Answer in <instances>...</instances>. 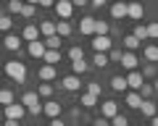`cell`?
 Segmentation results:
<instances>
[{"label":"cell","mask_w":158,"mask_h":126,"mask_svg":"<svg viewBox=\"0 0 158 126\" xmlns=\"http://www.w3.org/2000/svg\"><path fill=\"white\" fill-rule=\"evenodd\" d=\"M21 105L27 108V113H32V116L42 113V105H40V95L37 92H27V95L21 97Z\"/></svg>","instance_id":"2"},{"label":"cell","mask_w":158,"mask_h":126,"mask_svg":"<svg viewBox=\"0 0 158 126\" xmlns=\"http://www.w3.org/2000/svg\"><path fill=\"white\" fill-rule=\"evenodd\" d=\"M27 3H32V6H37V0H27Z\"/></svg>","instance_id":"49"},{"label":"cell","mask_w":158,"mask_h":126,"mask_svg":"<svg viewBox=\"0 0 158 126\" xmlns=\"http://www.w3.org/2000/svg\"><path fill=\"white\" fill-rule=\"evenodd\" d=\"M79 84H82V81H79V76H77V74L66 76V79L61 81V87H63V89H69V92H77V89H79Z\"/></svg>","instance_id":"11"},{"label":"cell","mask_w":158,"mask_h":126,"mask_svg":"<svg viewBox=\"0 0 158 126\" xmlns=\"http://www.w3.org/2000/svg\"><path fill=\"white\" fill-rule=\"evenodd\" d=\"M121 53H124V50H118V47H111V50H108L106 55H108V61H111V63H118V58H121Z\"/></svg>","instance_id":"36"},{"label":"cell","mask_w":158,"mask_h":126,"mask_svg":"<svg viewBox=\"0 0 158 126\" xmlns=\"http://www.w3.org/2000/svg\"><path fill=\"white\" fill-rule=\"evenodd\" d=\"M61 110H63V105H61V103H56V100H48V103L42 105V113H45V116H50V118L61 116Z\"/></svg>","instance_id":"7"},{"label":"cell","mask_w":158,"mask_h":126,"mask_svg":"<svg viewBox=\"0 0 158 126\" xmlns=\"http://www.w3.org/2000/svg\"><path fill=\"white\" fill-rule=\"evenodd\" d=\"M53 8H56V13H58V18H71V13H74V6H71V0H58V3H53Z\"/></svg>","instance_id":"3"},{"label":"cell","mask_w":158,"mask_h":126,"mask_svg":"<svg viewBox=\"0 0 158 126\" xmlns=\"http://www.w3.org/2000/svg\"><path fill=\"white\" fill-rule=\"evenodd\" d=\"M19 13H21L24 18H32V16H34V6H32V3H24V6H21V11H19Z\"/></svg>","instance_id":"37"},{"label":"cell","mask_w":158,"mask_h":126,"mask_svg":"<svg viewBox=\"0 0 158 126\" xmlns=\"http://www.w3.org/2000/svg\"><path fill=\"white\" fill-rule=\"evenodd\" d=\"M108 32H111L108 21H98V18H95V34H108Z\"/></svg>","instance_id":"34"},{"label":"cell","mask_w":158,"mask_h":126,"mask_svg":"<svg viewBox=\"0 0 158 126\" xmlns=\"http://www.w3.org/2000/svg\"><path fill=\"white\" fill-rule=\"evenodd\" d=\"M37 95H40V97H50V95H53V84H48V81H45V84H40L37 87Z\"/></svg>","instance_id":"32"},{"label":"cell","mask_w":158,"mask_h":126,"mask_svg":"<svg viewBox=\"0 0 158 126\" xmlns=\"http://www.w3.org/2000/svg\"><path fill=\"white\" fill-rule=\"evenodd\" d=\"M40 79H42V81H53V79H56V66L45 63V66L40 69Z\"/></svg>","instance_id":"17"},{"label":"cell","mask_w":158,"mask_h":126,"mask_svg":"<svg viewBox=\"0 0 158 126\" xmlns=\"http://www.w3.org/2000/svg\"><path fill=\"white\" fill-rule=\"evenodd\" d=\"M6 126H19V121H16V118H8V121H6Z\"/></svg>","instance_id":"48"},{"label":"cell","mask_w":158,"mask_h":126,"mask_svg":"<svg viewBox=\"0 0 158 126\" xmlns=\"http://www.w3.org/2000/svg\"><path fill=\"white\" fill-rule=\"evenodd\" d=\"M145 34H148V40H156V37H158V24H148Z\"/></svg>","instance_id":"38"},{"label":"cell","mask_w":158,"mask_h":126,"mask_svg":"<svg viewBox=\"0 0 158 126\" xmlns=\"http://www.w3.org/2000/svg\"><path fill=\"white\" fill-rule=\"evenodd\" d=\"M24 116H27V108H24V105H19L16 100L6 105V118H16V121H21Z\"/></svg>","instance_id":"4"},{"label":"cell","mask_w":158,"mask_h":126,"mask_svg":"<svg viewBox=\"0 0 158 126\" xmlns=\"http://www.w3.org/2000/svg\"><path fill=\"white\" fill-rule=\"evenodd\" d=\"M11 26H13V18L8 13H0V29L3 32H11Z\"/></svg>","instance_id":"28"},{"label":"cell","mask_w":158,"mask_h":126,"mask_svg":"<svg viewBox=\"0 0 158 126\" xmlns=\"http://www.w3.org/2000/svg\"><path fill=\"white\" fill-rule=\"evenodd\" d=\"M92 47H95V53H108L113 47V42H111V37H108V34H95Z\"/></svg>","instance_id":"5"},{"label":"cell","mask_w":158,"mask_h":126,"mask_svg":"<svg viewBox=\"0 0 158 126\" xmlns=\"http://www.w3.org/2000/svg\"><path fill=\"white\" fill-rule=\"evenodd\" d=\"M118 63H121V66H124L127 71H135L140 61H137V55H135L132 50H124V53H121V58H118Z\"/></svg>","instance_id":"6"},{"label":"cell","mask_w":158,"mask_h":126,"mask_svg":"<svg viewBox=\"0 0 158 126\" xmlns=\"http://www.w3.org/2000/svg\"><path fill=\"white\" fill-rule=\"evenodd\" d=\"M82 105H85V108H95L98 97H95V95H90V92H85V95H82Z\"/></svg>","instance_id":"29"},{"label":"cell","mask_w":158,"mask_h":126,"mask_svg":"<svg viewBox=\"0 0 158 126\" xmlns=\"http://www.w3.org/2000/svg\"><path fill=\"white\" fill-rule=\"evenodd\" d=\"M53 3L56 0H37V6H42V8H53Z\"/></svg>","instance_id":"44"},{"label":"cell","mask_w":158,"mask_h":126,"mask_svg":"<svg viewBox=\"0 0 158 126\" xmlns=\"http://www.w3.org/2000/svg\"><path fill=\"white\" fill-rule=\"evenodd\" d=\"M40 34H45V37H50V34H56V21H42L40 24Z\"/></svg>","instance_id":"24"},{"label":"cell","mask_w":158,"mask_h":126,"mask_svg":"<svg viewBox=\"0 0 158 126\" xmlns=\"http://www.w3.org/2000/svg\"><path fill=\"white\" fill-rule=\"evenodd\" d=\"M24 40H27V42H32V40H37V37H40V29H37V24H27V26H24Z\"/></svg>","instance_id":"18"},{"label":"cell","mask_w":158,"mask_h":126,"mask_svg":"<svg viewBox=\"0 0 158 126\" xmlns=\"http://www.w3.org/2000/svg\"><path fill=\"white\" fill-rule=\"evenodd\" d=\"M42 61L50 63V66L61 63V50H48V47H45V53H42Z\"/></svg>","instance_id":"16"},{"label":"cell","mask_w":158,"mask_h":126,"mask_svg":"<svg viewBox=\"0 0 158 126\" xmlns=\"http://www.w3.org/2000/svg\"><path fill=\"white\" fill-rule=\"evenodd\" d=\"M108 121H111V126H129V118L121 116V113H116L113 118H108Z\"/></svg>","instance_id":"30"},{"label":"cell","mask_w":158,"mask_h":126,"mask_svg":"<svg viewBox=\"0 0 158 126\" xmlns=\"http://www.w3.org/2000/svg\"><path fill=\"white\" fill-rule=\"evenodd\" d=\"M42 53H45V45H42L40 40L29 42V55H32V58H42Z\"/></svg>","instance_id":"20"},{"label":"cell","mask_w":158,"mask_h":126,"mask_svg":"<svg viewBox=\"0 0 158 126\" xmlns=\"http://www.w3.org/2000/svg\"><path fill=\"white\" fill-rule=\"evenodd\" d=\"M71 6L74 8H85V6H90V0H71Z\"/></svg>","instance_id":"42"},{"label":"cell","mask_w":158,"mask_h":126,"mask_svg":"<svg viewBox=\"0 0 158 126\" xmlns=\"http://www.w3.org/2000/svg\"><path fill=\"white\" fill-rule=\"evenodd\" d=\"M61 40H63V37L50 34V37H45V42H42V45H45L48 50H61Z\"/></svg>","instance_id":"21"},{"label":"cell","mask_w":158,"mask_h":126,"mask_svg":"<svg viewBox=\"0 0 158 126\" xmlns=\"http://www.w3.org/2000/svg\"><path fill=\"white\" fill-rule=\"evenodd\" d=\"M13 92L11 89H0V105H8V103H13Z\"/></svg>","instance_id":"31"},{"label":"cell","mask_w":158,"mask_h":126,"mask_svg":"<svg viewBox=\"0 0 158 126\" xmlns=\"http://www.w3.org/2000/svg\"><path fill=\"white\" fill-rule=\"evenodd\" d=\"M145 74H148V76H153V74H156V66H153V63H150V66H145Z\"/></svg>","instance_id":"46"},{"label":"cell","mask_w":158,"mask_h":126,"mask_svg":"<svg viewBox=\"0 0 158 126\" xmlns=\"http://www.w3.org/2000/svg\"><path fill=\"white\" fill-rule=\"evenodd\" d=\"M124 79H127V87H132V89H140V84H142V74H140V71H129V76H124Z\"/></svg>","instance_id":"10"},{"label":"cell","mask_w":158,"mask_h":126,"mask_svg":"<svg viewBox=\"0 0 158 126\" xmlns=\"http://www.w3.org/2000/svg\"><path fill=\"white\" fill-rule=\"evenodd\" d=\"M100 113H103V116H106V118H113V116H116V113H118V105H116V103H113V100H106V103H103V105H100Z\"/></svg>","instance_id":"12"},{"label":"cell","mask_w":158,"mask_h":126,"mask_svg":"<svg viewBox=\"0 0 158 126\" xmlns=\"http://www.w3.org/2000/svg\"><path fill=\"white\" fill-rule=\"evenodd\" d=\"M56 34H58V37H69V34H71V24H69L66 18L56 21Z\"/></svg>","instance_id":"19"},{"label":"cell","mask_w":158,"mask_h":126,"mask_svg":"<svg viewBox=\"0 0 158 126\" xmlns=\"http://www.w3.org/2000/svg\"><path fill=\"white\" fill-rule=\"evenodd\" d=\"M111 16L113 18H124L127 16V3L124 0H116V3L111 6Z\"/></svg>","instance_id":"15"},{"label":"cell","mask_w":158,"mask_h":126,"mask_svg":"<svg viewBox=\"0 0 158 126\" xmlns=\"http://www.w3.org/2000/svg\"><path fill=\"white\" fill-rule=\"evenodd\" d=\"M142 58H145L148 63H156V61H158V47H156V45H148L145 50H142Z\"/></svg>","instance_id":"23"},{"label":"cell","mask_w":158,"mask_h":126,"mask_svg":"<svg viewBox=\"0 0 158 126\" xmlns=\"http://www.w3.org/2000/svg\"><path fill=\"white\" fill-rule=\"evenodd\" d=\"M71 71L77 76H82V74H87V71H90V63L85 61V58H79V61H71Z\"/></svg>","instance_id":"14"},{"label":"cell","mask_w":158,"mask_h":126,"mask_svg":"<svg viewBox=\"0 0 158 126\" xmlns=\"http://www.w3.org/2000/svg\"><path fill=\"white\" fill-rule=\"evenodd\" d=\"M21 6H24L21 0H11V3H8V11H11V13H19V11H21Z\"/></svg>","instance_id":"41"},{"label":"cell","mask_w":158,"mask_h":126,"mask_svg":"<svg viewBox=\"0 0 158 126\" xmlns=\"http://www.w3.org/2000/svg\"><path fill=\"white\" fill-rule=\"evenodd\" d=\"M69 58H71V61H79V58H85V50H82V47H79V45L69 47Z\"/></svg>","instance_id":"33"},{"label":"cell","mask_w":158,"mask_h":126,"mask_svg":"<svg viewBox=\"0 0 158 126\" xmlns=\"http://www.w3.org/2000/svg\"><path fill=\"white\" fill-rule=\"evenodd\" d=\"M137 95H140V97H150L153 95V84H145V81H142L140 89H137Z\"/></svg>","instance_id":"35"},{"label":"cell","mask_w":158,"mask_h":126,"mask_svg":"<svg viewBox=\"0 0 158 126\" xmlns=\"http://www.w3.org/2000/svg\"><path fill=\"white\" fill-rule=\"evenodd\" d=\"M111 89L113 92H127V89H129V87H127V79H124V76H113V79H111Z\"/></svg>","instance_id":"22"},{"label":"cell","mask_w":158,"mask_h":126,"mask_svg":"<svg viewBox=\"0 0 158 126\" xmlns=\"http://www.w3.org/2000/svg\"><path fill=\"white\" fill-rule=\"evenodd\" d=\"M79 34H95V18L92 16H85L79 21Z\"/></svg>","instance_id":"8"},{"label":"cell","mask_w":158,"mask_h":126,"mask_svg":"<svg viewBox=\"0 0 158 126\" xmlns=\"http://www.w3.org/2000/svg\"><path fill=\"white\" fill-rule=\"evenodd\" d=\"M127 16L129 18H142V3H137V0H132V3H127Z\"/></svg>","instance_id":"9"},{"label":"cell","mask_w":158,"mask_h":126,"mask_svg":"<svg viewBox=\"0 0 158 126\" xmlns=\"http://www.w3.org/2000/svg\"><path fill=\"white\" fill-rule=\"evenodd\" d=\"M90 6H95V8H100V6H106V0H90Z\"/></svg>","instance_id":"47"},{"label":"cell","mask_w":158,"mask_h":126,"mask_svg":"<svg viewBox=\"0 0 158 126\" xmlns=\"http://www.w3.org/2000/svg\"><path fill=\"white\" fill-rule=\"evenodd\" d=\"M140 103H142V97L137 92H127V105H129V108H140Z\"/></svg>","instance_id":"26"},{"label":"cell","mask_w":158,"mask_h":126,"mask_svg":"<svg viewBox=\"0 0 158 126\" xmlns=\"http://www.w3.org/2000/svg\"><path fill=\"white\" fill-rule=\"evenodd\" d=\"M87 92H90V95H95V97H100V92H103V87L98 84V81H90V84H87Z\"/></svg>","instance_id":"39"},{"label":"cell","mask_w":158,"mask_h":126,"mask_svg":"<svg viewBox=\"0 0 158 126\" xmlns=\"http://www.w3.org/2000/svg\"><path fill=\"white\" fill-rule=\"evenodd\" d=\"M92 63H95L98 69H106V66H108L111 61H108V55H106V53H95V58H92Z\"/></svg>","instance_id":"27"},{"label":"cell","mask_w":158,"mask_h":126,"mask_svg":"<svg viewBox=\"0 0 158 126\" xmlns=\"http://www.w3.org/2000/svg\"><path fill=\"white\" fill-rule=\"evenodd\" d=\"M50 126H66V124H63V121H61V116H56V118L50 121Z\"/></svg>","instance_id":"45"},{"label":"cell","mask_w":158,"mask_h":126,"mask_svg":"<svg viewBox=\"0 0 158 126\" xmlns=\"http://www.w3.org/2000/svg\"><path fill=\"white\" fill-rule=\"evenodd\" d=\"M3 45H6L11 53H19V47H21V37H19V34H8L6 40H3Z\"/></svg>","instance_id":"13"},{"label":"cell","mask_w":158,"mask_h":126,"mask_svg":"<svg viewBox=\"0 0 158 126\" xmlns=\"http://www.w3.org/2000/svg\"><path fill=\"white\" fill-rule=\"evenodd\" d=\"M95 126H111V121H108V118H106V116H100V118H98V121H95Z\"/></svg>","instance_id":"43"},{"label":"cell","mask_w":158,"mask_h":126,"mask_svg":"<svg viewBox=\"0 0 158 126\" xmlns=\"http://www.w3.org/2000/svg\"><path fill=\"white\" fill-rule=\"evenodd\" d=\"M140 45H142V42L137 40L135 34H127V37H124V47H127V50H137Z\"/></svg>","instance_id":"25"},{"label":"cell","mask_w":158,"mask_h":126,"mask_svg":"<svg viewBox=\"0 0 158 126\" xmlns=\"http://www.w3.org/2000/svg\"><path fill=\"white\" fill-rule=\"evenodd\" d=\"M132 34H135V37H137V40H140V42H142V40H148V34H145V26H142V24H137V26H135V32H132Z\"/></svg>","instance_id":"40"},{"label":"cell","mask_w":158,"mask_h":126,"mask_svg":"<svg viewBox=\"0 0 158 126\" xmlns=\"http://www.w3.org/2000/svg\"><path fill=\"white\" fill-rule=\"evenodd\" d=\"M6 74L11 76L16 84H24V81H27V66L19 63V61H8L6 63Z\"/></svg>","instance_id":"1"}]
</instances>
